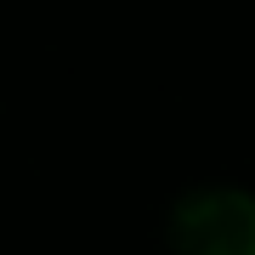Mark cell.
<instances>
[{"label":"cell","instance_id":"6da1fadb","mask_svg":"<svg viewBox=\"0 0 255 255\" xmlns=\"http://www.w3.org/2000/svg\"><path fill=\"white\" fill-rule=\"evenodd\" d=\"M170 255H255V193L193 187L170 210Z\"/></svg>","mask_w":255,"mask_h":255}]
</instances>
